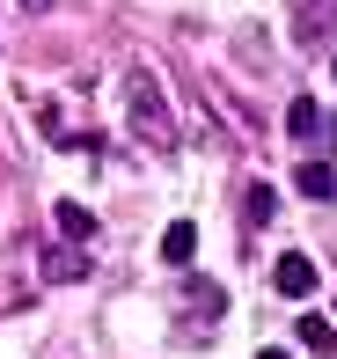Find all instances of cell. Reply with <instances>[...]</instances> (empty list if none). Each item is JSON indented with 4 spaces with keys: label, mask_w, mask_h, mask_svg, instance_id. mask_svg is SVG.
<instances>
[{
    "label": "cell",
    "mask_w": 337,
    "mask_h": 359,
    "mask_svg": "<svg viewBox=\"0 0 337 359\" xmlns=\"http://www.w3.org/2000/svg\"><path fill=\"white\" fill-rule=\"evenodd\" d=\"M22 8H29V15H44V8H52V0H22Z\"/></svg>",
    "instance_id": "30bf717a"
},
{
    "label": "cell",
    "mask_w": 337,
    "mask_h": 359,
    "mask_svg": "<svg viewBox=\"0 0 337 359\" xmlns=\"http://www.w3.org/2000/svg\"><path fill=\"white\" fill-rule=\"evenodd\" d=\"M125 110H132L139 140H154V147H169V140H176V118H169V95H162V81H154L147 67H125Z\"/></svg>",
    "instance_id": "6da1fadb"
},
{
    "label": "cell",
    "mask_w": 337,
    "mask_h": 359,
    "mask_svg": "<svg viewBox=\"0 0 337 359\" xmlns=\"http://www.w3.org/2000/svg\"><path fill=\"white\" fill-rule=\"evenodd\" d=\"M330 74H337V67H330Z\"/></svg>",
    "instance_id": "7c38bea8"
},
{
    "label": "cell",
    "mask_w": 337,
    "mask_h": 359,
    "mask_svg": "<svg viewBox=\"0 0 337 359\" xmlns=\"http://www.w3.org/2000/svg\"><path fill=\"white\" fill-rule=\"evenodd\" d=\"M271 286H279V293H294V301H308V293H315V257L286 250L279 264H271Z\"/></svg>",
    "instance_id": "3957f363"
},
{
    "label": "cell",
    "mask_w": 337,
    "mask_h": 359,
    "mask_svg": "<svg viewBox=\"0 0 337 359\" xmlns=\"http://www.w3.org/2000/svg\"><path fill=\"white\" fill-rule=\"evenodd\" d=\"M59 227H67V235H88L95 220H88V205H74V198H59Z\"/></svg>",
    "instance_id": "9c48e42d"
},
{
    "label": "cell",
    "mask_w": 337,
    "mask_h": 359,
    "mask_svg": "<svg viewBox=\"0 0 337 359\" xmlns=\"http://www.w3.org/2000/svg\"><path fill=\"white\" fill-rule=\"evenodd\" d=\"M81 271H88V257H81V250H44V279L67 286V279H81Z\"/></svg>",
    "instance_id": "8992f818"
},
{
    "label": "cell",
    "mask_w": 337,
    "mask_h": 359,
    "mask_svg": "<svg viewBox=\"0 0 337 359\" xmlns=\"http://www.w3.org/2000/svg\"><path fill=\"white\" fill-rule=\"evenodd\" d=\"M256 359H286V352H279V345H271V352H256Z\"/></svg>",
    "instance_id": "8fae6325"
},
{
    "label": "cell",
    "mask_w": 337,
    "mask_h": 359,
    "mask_svg": "<svg viewBox=\"0 0 337 359\" xmlns=\"http://www.w3.org/2000/svg\"><path fill=\"white\" fill-rule=\"evenodd\" d=\"M294 184H301V198H315V205H323V198H337V169H330V161H308Z\"/></svg>",
    "instance_id": "5b68a950"
},
{
    "label": "cell",
    "mask_w": 337,
    "mask_h": 359,
    "mask_svg": "<svg viewBox=\"0 0 337 359\" xmlns=\"http://www.w3.org/2000/svg\"><path fill=\"white\" fill-rule=\"evenodd\" d=\"M294 337H301L308 352H337V330H330L323 316H301V330H294Z\"/></svg>",
    "instance_id": "ba28073f"
},
{
    "label": "cell",
    "mask_w": 337,
    "mask_h": 359,
    "mask_svg": "<svg viewBox=\"0 0 337 359\" xmlns=\"http://www.w3.org/2000/svg\"><path fill=\"white\" fill-rule=\"evenodd\" d=\"M286 133H294L301 147H330V140H337V125H330V110H323V103L294 95V110H286Z\"/></svg>",
    "instance_id": "7a4b0ae2"
},
{
    "label": "cell",
    "mask_w": 337,
    "mask_h": 359,
    "mask_svg": "<svg viewBox=\"0 0 337 359\" xmlns=\"http://www.w3.org/2000/svg\"><path fill=\"white\" fill-rule=\"evenodd\" d=\"M191 250H198V227H191V220H169L162 227V264H191Z\"/></svg>",
    "instance_id": "277c9868"
},
{
    "label": "cell",
    "mask_w": 337,
    "mask_h": 359,
    "mask_svg": "<svg viewBox=\"0 0 337 359\" xmlns=\"http://www.w3.org/2000/svg\"><path fill=\"white\" fill-rule=\"evenodd\" d=\"M271 213H279V191H271V184H249V198H242V220H249V227H264Z\"/></svg>",
    "instance_id": "52a82bcc"
}]
</instances>
